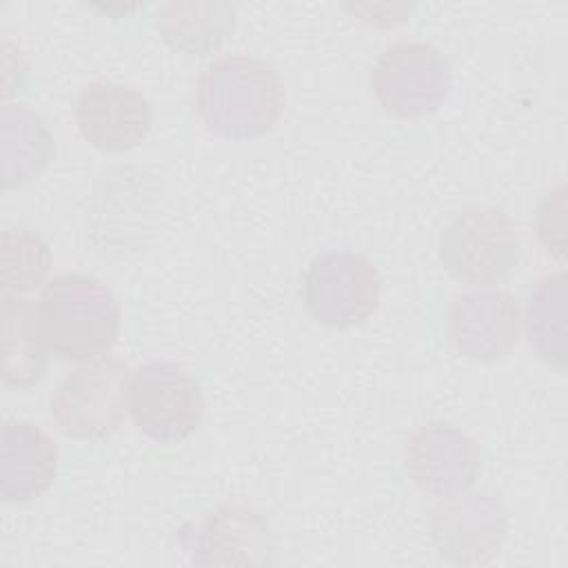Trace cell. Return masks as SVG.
Instances as JSON below:
<instances>
[{
	"label": "cell",
	"mask_w": 568,
	"mask_h": 568,
	"mask_svg": "<svg viewBox=\"0 0 568 568\" xmlns=\"http://www.w3.org/2000/svg\"><path fill=\"white\" fill-rule=\"evenodd\" d=\"M286 104L280 73L262 58L233 53L209 62L195 82V109L204 126L226 140L266 135Z\"/></svg>",
	"instance_id": "6da1fadb"
},
{
	"label": "cell",
	"mask_w": 568,
	"mask_h": 568,
	"mask_svg": "<svg viewBox=\"0 0 568 568\" xmlns=\"http://www.w3.org/2000/svg\"><path fill=\"white\" fill-rule=\"evenodd\" d=\"M38 322L55 357L91 362L113 348L120 333V304L100 280L60 273L40 293Z\"/></svg>",
	"instance_id": "7a4b0ae2"
},
{
	"label": "cell",
	"mask_w": 568,
	"mask_h": 568,
	"mask_svg": "<svg viewBox=\"0 0 568 568\" xmlns=\"http://www.w3.org/2000/svg\"><path fill=\"white\" fill-rule=\"evenodd\" d=\"M519 251L517 224L497 206H466L453 215L439 235L444 268L473 286L508 280L519 262Z\"/></svg>",
	"instance_id": "3957f363"
},
{
	"label": "cell",
	"mask_w": 568,
	"mask_h": 568,
	"mask_svg": "<svg viewBox=\"0 0 568 568\" xmlns=\"http://www.w3.org/2000/svg\"><path fill=\"white\" fill-rule=\"evenodd\" d=\"M129 366L118 357L84 362L53 390V424L73 439L95 442L113 435L129 408Z\"/></svg>",
	"instance_id": "277c9868"
},
{
	"label": "cell",
	"mask_w": 568,
	"mask_h": 568,
	"mask_svg": "<svg viewBox=\"0 0 568 568\" xmlns=\"http://www.w3.org/2000/svg\"><path fill=\"white\" fill-rule=\"evenodd\" d=\"M300 293L306 311L320 324L353 328L377 311L382 277L366 255L328 251L306 266Z\"/></svg>",
	"instance_id": "5b68a950"
},
{
	"label": "cell",
	"mask_w": 568,
	"mask_h": 568,
	"mask_svg": "<svg viewBox=\"0 0 568 568\" xmlns=\"http://www.w3.org/2000/svg\"><path fill=\"white\" fill-rule=\"evenodd\" d=\"M450 84V62L428 42H395L384 49L371 71L375 100L397 118H422L437 111L448 98Z\"/></svg>",
	"instance_id": "8992f818"
},
{
	"label": "cell",
	"mask_w": 568,
	"mask_h": 568,
	"mask_svg": "<svg viewBox=\"0 0 568 568\" xmlns=\"http://www.w3.org/2000/svg\"><path fill=\"white\" fill-rule=\"evenodd\" d=\"M129 413L153 442L178 444L195 433L202 422V388L178 362L153 359L131 377Z\"/></svg>",
	"instance_id": "52a82bcc"
},
{
	"label": "cell",
	"mask_w": 568,
	"mask_h": 568,
	"mask_svg": "<svg viewBox=\"0 0 568 568\" xmlns=\"http://www.w3.org/2000/svg\"><path fill=\"white\" fill-rule=\"evenodd\" d=\"M508 517L497 495L457 493L442 497L428 513V535L439 557L457 566L493 561L506 539Z\"/></svg>",
	"instance_id": "ba28073f"
},
{
	"label": "cell",
	"mask_w": 568,
	"mask_h": 568,
	"mask_svg": "<svg viewBox=\"0 0 568 568\" xmlns=\"http://www.w3.org/2000/svg\"><path fill=\"white\" fill-rule=\"evenodd\" d=\"M521 322L519 304L510 293L473 288L453 297L446 331L457 355L490 364L515 348Z\"/></svg>",
	"instance_id": "9c48e42d"
},
{
	"label": "cell",
	"mask_w": 568,
	"mask_h": 568,
	"mask_svg": "<svg viewBox=\"0 0 568 568\" xmlns=\"http://www.w3.org/2000/svg\"><path fill=\"white\" fill-rule=\"evenodd\" d=\"M195 564H271L275 537L266 519L244 504H224L180 530Z\"/></svg>",
	"instance_id": "30bf717a"
},
{
	"label": "cell",
	"mask_w": 568,
	"mask_h": 568,
	"mask_svg": "<svg viewBox=\"0 0 568 568\" xmlns=\"http://www.w3.org/2000/svg\"><path fill=\"white\" fill-rule=\"evenodd\" d=\"M75 122L91 146L124 153L149 135L153 109L142 91L129 84L93 80L78 93Z\"/></svg>",
	"instance_id": "8fae6325"
},
{
	"label": "cell",
	"mask_w": 568,
	"mask_h": 568,
	"mask_svg": "<svg viewBox=\"0 0 568 568\" xmlns=\"http://www.w3.org/2000/svg\"><path fill=\"white\" fill-rule=\"evenodd\" d=\"M404 457L413 484L433 497L464 493L479 475L475 439L448 422L419 426L408 437Z\"/></svg>",
	"instance_id": "7c38bea8"
},
{
	"label": "cell",
	"mask_w": 568,
	"mask_h": 568,
	"mask_svg": "<svg viewBox=\"0 0 568 568\" xmlns=\"http://www.w3.org/2000/svg\"><path fill=\"white\" fill-rule=\"evenodd\" d=\"M58 446L36 424L4 422L0 433V497L2 501H31L53 484Z\"/></svg>",
	"instance_id": "4fadbf2b"
},
{
	"label": "cell",
	"mask_w": 568,
	"mask_h": 568,
	"mask_svg": "<svg viewBox=\"0 0 568 568\" xmlns=\"http://www.w3.org/2000/svg\"><path fill=\"white\" fill-rule=\"evenodd\" d=\"M55 144L44 118L27 104L0 111V178L4 189L33 182L53 160Z\"/></svg>",
	"instance_id": "5bb4252c"
},
{
	"label": "cell",
	"mask_w": 568,
	"mask_h": 568,
	"mask_svg": "<svg viewBox=\"0 0 568 568\" xmlns=\"http://www.w3.org/2000/svg\"><path fill=\"white\" fill-rule=\"evenodd\" d=\"M237 9L231 2L173 0L160 7L158 31L180 53L206 55L224 44L235 29Z\"/></svg>",
	"instance_id": "9a60e30c"
},
{
	"label": "cell",
	"mask_w": 568,
	"mask_h": 568,
	"mask_svg": "<svg viewBox=\"0 0 568 568\" xmlns=\"http://www.w3.org/2000/svg\"><path fill=\"white\" fill-rule=\"evenodd\" d=\"M47 351L31 302L2 293V382L13 388L38 384L47 371Z\"/></svg>",
	"instance_id": "2e32d148"
},
{
	"label": "cell",
	"mask_w": 568,
	"mask_h": 568,
	"mask_svg": "<svg viewBox=\"0 0 568 568\" xmlns=\"http://www.w3.org/2000/svg\"><path fill=\"white\" fill-rule=\"evenodd\" d=\"M526 333L535 353L557 366H566V275L555 273L535 286L526 308Z\"/></svg>",
	"instance_id": "e0dca14e"
},
{
	"label": "cell",
	"mask_w": 568,
	"mask_h": 568,
	"mask_svg": "<svg viewBox=\"0 0 568 568\" xmlns=\"http://www.w3.org/2000/svg\"><path fill=\"white\" fill-rule=\"evenodd\" d=\"M51 266L47 242L22 226L2 231L0 237V286L2 293L22 295L40 286Z\"/></svg>",
	"instance_id": "ac0fdd59"
}]
</instances>
